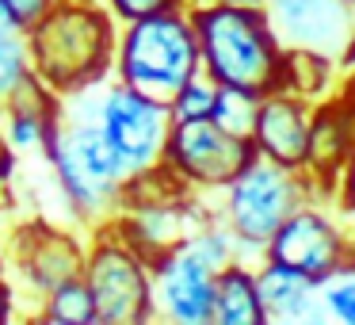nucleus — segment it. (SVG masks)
Wrapping results in <instances>:
<instances>
[{"label": "nucleus", "instance_id": "18", "mask_svg": "<svg viewBox=\"0 0 355 325\" xmlns=\"http://www.w3.org/2000/svg\"><path fill=\"white\" fill-rule=\"evenodd\" d=\"M260 100H263V96H252V92H241V88H222V85H218V96H214V111H210V119H214L222 131L237 134V138H252Z\"/></svg>", "mask_w": 355, "mask_h": 325}, {"label": "nucleus", "instance_id": "14", "mask_svg": "<svg viewBox=\"0 0 355 325\" xmlns=\"http://www.w3.org/2000/svg\"><path fill=\"white\" fill-rule=\"evenodd\" d=\"M263 302L256 276L245 272L241 264H225L214 283V322L218 325H260L263 322Z\"/></svg>", "mask_w": 355, "mask_h": 325}, {"label": "nucleus", "instance_id": "4", "mask_svg": "<svg viewBox=\"0 0 355 325\" xmlns=\"http://www.w3.org/2000/svg\"><path fill=\"white\" fill-rule=\"evenodd\" d=\"M85 283L100 325H138L153 317V264L115 230V222L96 226L85 256Z\"/></svg>", "mask_w": 355, "mask_h": 325}, {"label": "nucleus", "instance_id": "16", "mask_svg": "<svg viewBox=\"0 0 355 325\" xmlns=\"http://www.w3.org/2000/svg\"><path fill=\"white\" fill-rule=\"evenodd\" d=\"M309 283H313L309 276H302V272H294V268H286V264L271 260L268 268L256 276L263 314H268V317H294V314H302L306 302H309Z\"/></svg>", "mask_w": 355, "mask_h": 325}, {"label": "nucleus", "instance_id": "5", "mask_svg": "<svg viewBox=\"0 0 355 325\" xmlns=\"http://www.w3.org/2000/svg\"><path fill=\"white\" fill-rule=\"evenodd\" d=\"M230 203H225V218H230L233 233L241 241H256L268 245L279 233V226L298 210L302 203V184L286 165L271 161V157L256 153L245 172L230 180Z\"/></svg>", "mask_w": 355, "mask_h": 325}, {"label": "nucleus", "instance_id": "10", "mask_svg": "<svg viewBox=\"0 0 355 325\" xmlns=\"http://www.w3.org/2000/svg\"><path fill=\"white\" fill-rule=\"evenodd\" d=\"M268 245H271V260L302 272L313 283L317 279H329L340 268V253H344L332 222L313 215V210H294Z\"/></svg>", "mask_w": 355, "mask_h": 325}, {"label": "nucleus", "instance_id": "8", "mask_svg": "<svg viewBox=\"0 0 355 325\" xmlns=\"http://www.w3.org/2000/svg\"><path fill=\"white\" fill-rule=\"evenodd\" d=\"M4 253H8V264L19 276V283L39 299L50 287L85 276L88 241H80L73 230H62V226L35 218V222H24L12 233Z\"/></svg>", "mask_w": 355, "mask_h": 325}, {"label": "nucleus", "instance_id": "17", "mask_svg": "<svg viewBox=\"0 0 355 325\" xmlns=\"http://www.w3.org/2000/svg\"><path fill=\"white\" fill-rule=\"evenodd\" d=\"M35 81L31 69V42L24 27H0V108L16 100Z\"/></svg>", "mask_w": 355, "mask_h": 325}, {"label": "nucleus", "instance_id": "21", "mask_svg": "<svg viewBox=\"0 0 355 325\" xmlns=\"http://www.w3.org/2000/svg\"><path fill=\"white\" fill-rule=\"evenodd\" d=\"M275 4V16L283 19L291 31L306 35V31H317L321 27V12H324V0H271Z\"/></svg>", "mask_w": 355, "mask_h": 325}, {"label": "nucleus", "instance_id": "29", "mask_svg": "<svg viewBox=\"0 0 355 325\" xmlns=\"http://www.w3.org/2000/svg\"><path fill=\"white\" fill-rule=\"evenodd\" d=\"M230 4H260V0H230Z\"/></svg>", "mask_w": 355, "mask_h": 325}, {"label": "nucleus", "instance_id": "15", "mask_svg": "<svg viewBox=\"0 0 355 325\" xmlns=\"http://www.w3.org/2000/svg\"><path fill=\"white\" fill-rule=\"evenodd\" d=\"M31 317L35 322H46V325H100L85 276L65 279V283L50 287L46 294H39L31 306Z\"/></svg>", "mask_w": 355, "mask_h": 325}, {"label": "nucleus", "instance_id": "9", "mask_svg": "<svg viewBox=\"0 0 355 325\" xmlns=\"http://www.w3.org/2000/svg\"><path fill=\"white\" fill-rule=\"evenodd\" d=\"M214 283L218 268L180 241L153 260V317L180 325L214 322Z\"/></svg>", "mask_w": 355, "mask_h": 325}, {"label": "nucleus", "instance_id": "24", "mask_svg": "<svg viewBox=\"0 0 355 325\" xmlns=\"http://www.w3.org/2000/svg\"><path fill=\"white\" fill-rule=\"evenodd\" d=\"M8 4H12V12L19 16V24H24V27H31L35 19H42L50 8H54L58 0H8Z\"/></svg>", "mask_w": 355, "mask_h": 325}, {"label": "nucleus", "instance_id": "26", "mask_svg": "<svg viewBox=\"0 0 355 325\" xmlns=\"http://www.w3.org/2000/svg\"><path fill=\"white\" fill-rule=\"evenodd\" d=\"M344 207L355 210V153L344 161Z\"/></svg>", "mask_w": 355, "mask_h": 325}, {"label": "nucleus", "instance_id": "20", "mask_svg": "<svg viewBox=\"0 0 355 325\" xmlns=\"http://www.w3.org/2000/svg\"><path fill=\"white\" fill-rule=\"evenodd\" d=\"M324 77H329V62L317 50H294V54H286L283 85H294L298 92H313V88L324 85Z\"/></svg>", "mask_w": 355, "mask_h": 325}, {"label": "nucleus", "instance_id": "2", "mask_svg": "<svg viewBox=\"0 0 355 325\" xmlns=\"http://www.w3.org/2000/svg\"><path fill=\"white\" fill-rule=\"evenodd\" d=\"M195 35H199L202 73L222 88H241L252 96H268L283 88L286 54L279 50L268 19L252 4L202 0L187 4Z\"/></svg>", "mask_w": 355, "mask_h": 325}, {"label": "nucleus", "instance_id": "7", "mask_svg": "<svg viewBox=\"0 0 355 325\" xmlns=\"http://www.w3.org/2000/svg\"><path fill=\"white\" fill-rule=\"evenodd\" d=\"M256 157L252 138L222 131L214 119H184L172 123L164 165L187 188H225L237 172H245Z\"/></svg>", "mask_w": 355, "mask_h": 325}, {"label": "nucleus", "instance_id": "3", "mask_svg": "<svg viewBox=\"0 0 355 325\" xmlns=\"http://www.w3.org/2000/svg\"><path fill=\"white\" fill-rule=\"evenodd\" d=\"M202 73L199 35L191 12L172 8L119 24L115 77L153 100L168 103L191 77Z\"/></svg>", "mask_w": 355, "mask_h": 325}, {"label": "nucleus", "instance_id": "13", "mask_svg": "<svg viewBox=\"0 0 355 325\" xmlns=\"http://www.w3.org/2000/svg\"><path fill=\"white\" fill-rule=\"evenodd\" d=\"M355 153V123L347 103L321 111L313 126H309V157L306 161L317 169V176H336V169Z\"/></svg>", "mask_w": 355, "mask_h": 325}, {"label": "nucleus", "instance_id": "28", "mask_svg": "<svg viewBox=\"0 0 355 325\" xmlns=\"http://www.w3.org/2000/svg\"><path fill=\"white\" fill-rule=\"evenodd\" d=\"M8 276V253H4V249H0V279Z\"/></svg>", "mask_w": 355, "mask_h": 325}, {"label": "nucleus", "instance_id": "12", "mask_svg": "<svg viewBox=\"0 0 355 325\" xmlns=\"http://www.w3.org/2000/svg\"><path fill=\"white\" fill-rule=\"evenodd\" d=\"M256 153L271 157V161L286 165V169H298L309 157V119L306 108L291 96H275L268 92L260 100V111H256Z\"/></svg>", "mask_w": 355, "mask_h": 325}, {"label": "nucleus", "instance_id": "1", "mask_svg": "<svg viewBox=\"0 0 355 325\" xmlns=\"http://www.w3.org/2000/svg\"><path fill=\"white\" fill-rule=\"evenodd\" d=\"M27 42L35 77L62 100L115 77L119 19L103 0H58L27 27Z\"/></svg>", "mask_w": 355, "mask_h": 325}, {"label": "nucleus", "instance_id": "6", "mask_svg": "<svg viewBox=\"0 0 355 325\" xmlns=\"http://www.w3.org/2000/svg\"><path fill=\"white\" fill-rule=\"evenodd\" d=\"M100 123L123 153L130 176L164 161V146H168L172 131V111L164 100H153V96L111 77L100 88Z\"/></svg>", "mask_w": 355, "mask_h": 325}, {"label": "nucleus", "instance_id": "22", "mask_svg": "<svg viewBox=\"0 0 355 325\" xmlns=\"http://www.w3.org/2000/svg\"><path fill=\"white\" fill-rule=\"evenodd\" d=\"M111 8V16L119 24L126 19H141V16H153V12H172V8H187L191 0H103Z\"/></svg>", "mask_w": 355, "mask_h": 325}, {"label": "nucleus", "instance_id": "25", "mask_svg": "<svg viewBox=\"0 0 355 325\" xmlns=\"http://www.w3.org/2000/svg\"><path fill=\"white\" fill-rule=\"evenodd\" d=\"M19 317V291L8 283V276L0 279V325H8Z\"/></svg>", "mask_w": 355, "mask_h": 325}, {"label": "nucleus", "instance_id": "19", "mask_svg": "<svg viewBox=\"0 0 355 325\" xmlns=\"http://www.w3.org/2000/svg\"><path fill=\"white\" fill-rule=\"evenodd\" d=\"M214 96H218V85L207 77V73L191 77V81H187V85L168 100L172 123H184V119H210V111H214Z\"/></svg>", "mask_w": 355, "mask_h": 325}, {"label": "nucleus", "instance_id": "11", "mask_svg": "<svg viewBox=\"0 0 355 325\" xmlns=\"http://www.w3.org/2000/svg\"><path fill=\"white\" fill-rule=\"evenodd\" d=\"M58 131H62V96L50 92L39 77L4 103L0 115V134L12 153H50Z\"/></svg>", "mask_w": 355, "mask_h": 325}, {"label": "nucleus", "instance_id": "27", "mask_svg": "<svg viewBox=\"0 0 355 325\" xmlns=\"http://www.w3.org/2000/svg\"><path fill=\"white\" fill-rule=\"evenodd\" d=\"M0 27H24V24H19V16L12 12L8 0H0ZM24 31H27V27H24Z\"/></svg>", "mask_w": 355, "mask_h": 325}, {"label": "nucleus", "instance_id": "23", "mask_svg": "<svg viewBox=\"0 0 355 325\" xmlns=\"http://www.w3.org/2000/svg\"><path fill=\"white\" fill-rule=\"evenodd\" d=\"M324 302H329V310L340 317V322H352L355 325V279H344V283L329 287Z\"/></svg>", "mask_w": 355, "mask_h": 325}]
</instances>
